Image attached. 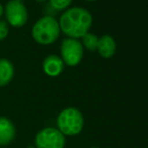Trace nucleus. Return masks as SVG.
I'll list each match as a JSON object with an SVG mask.
<instances>
[{"instance_id": "f8f14e48", "label": "nucleus", "mask_w": 148, "mask_h": 148, "mask_svg": "<svg viewBox=\"0 0 148 148\" xmlns=\"http://www.w3.org/2000/svg\"><path fill=\"white\" fill-rule=\"evenodd\" d=\"M49 2L53 8L58 10H62L66 9L72 3V0H49Z\"/></svg>"}, {"instance_id": "39448f33", "label": "nucleus", "mask_w": 148, "mask_h": 148, "mask_svg": "<svg viewBox=\"0 0 148 148\" xmlns=\"http://www.w3.org/2000/svg\"><path fill=\"white\" fill-rule=\"evenodd\" d=\"M66 144L64 135L55 128H45L40 130L35 137L37 148H64Z\"/></svg>"}, {"instance_id": "f03ea898", "label": "nucleus", "mask_w": 148, "mask_h": 148, "mask_svg": "<svg viewBox=\"0 0 148 148\" xmlns=\"http://www.w3.org/2000/svg\"><path fill=\"white\" fill-rule=\"evenodd\" d=\"M60 32V24L53 16H43L32 27V37L40 45H51L58 39Z\"/></svg>"}, {"instance_id": "0eeeda50", "label": "nucleus", "mask_w": 148, "mask_h": 148, "mask_svg": "<svg viewBox=\"0 0 148 148\" xmlns=\"http://www.w3.org/2000/svg\"><path fill=\"white\" fill-rule=\"evenodd\" d=\"M15 137V127L9 119L0 117V146L11 143Z\"/></svg>"}, {"instance_id": "7ed1b4c3", "label": "nucleus", "mask_w": 148, "mask_h": 148, "mask_svg": "<svg viewBox=\"0 0 148 148\" xmlns=\"http://www.w3.org/2000/svg\"><path fill=\"white\" fill-rule=\"evenodd\" d=\"M58 127L62 135L74 136L83 130L84 117L78 109L69 107L64 109L58 117Z\"/></svg>"}, {"instance_id": "9b49d317", "label": "nucleus", "mask_w": 148, "mask_h": 148, "mask_svg": "<svg viewBox=\"0 0 148 148\" xmlns=\"http://www.w3.org/2000/svg\"><path fill=\"white\" fill-rule=\"evenodd\" d=\"M83 43L88 49L89 51H96L98 49V42H99V37L97 35L93 34V33H86L84 36L82 37Z\"/></svg>"}, {"instance_id": "f257e3e1", "label": "nucleus", "mask_w": 148, "mask_h": 148, "mask_svg": "<svg viewBox=\"0 0 148 148\" xmlns=\"http://www.w3.org/2000/svg\"><path fill=\"white\" fill-rule=\"evenodd\" d=\"M91 13L85 8L73 7L68 9L60 19V28L71 38L83 37L92 26Z\"/></svg>"}, {"instance_id": "dca6fc26", "label": "nucleus", "mask_w": 148, "mask_h": 148, "mask_svg": "<svg viewBox=\"0 0 148 148\" xmlns=\"http://www.w3.org/2000/svg\"><path fill=\"white\" fill-rule=\"evenodd\" d=\"M87 1H95V0H87Z\"/></svg>"}, {"instance_id": "6e6552de", "label": "nucleus", "mask_w": 148, "mask_h": 148, "mask_svg": "<svg viewBox=\"0 0 148 148\" xmlns=\"http://www.w3.org/2000/svg\"><path fill=\"white\" fill-rule=\"evenodd\" d=\"M64 62L60 57L56 55H51L43 60L42 69L47 76L57 77L64 71Z\"/></svg>"}, {"instance_id": "20e7f679", "label": "nucleus", "mask_w": 148, "mask_h": 148, "mask_svg": "<svg viewBox=\"0 0 148 148\" xmlns=\"http://www.w3.org/2000/svg\"><path fill=\"white\" fill-rule=\"evenodd\" d=\"M62 60L64 64L70 66H75L80 64L84 55L83 45L78 39L66 38L62 40L60 47Z\"/></svg>"}, {"instance_id": "423d86ee", "label": "nucleus", "mask_w": 148, "mask_h": 148, "mask_svg": "<svg viewBox=\"0 0 148 148\" xmlns=\"http://www.w3.org/2000/svg\"><path fill=\"white\" fill-rule=\"evenodd\" d=\"M5 15L9 24L14 27L23 26L27 21V10L20 0H11L5 6Z\"/></svg>"}, {"instance_id": "4468645a", "label": "nucleus", "mask_w": 148, "mask_h": 148, "mask_svg": "<svg viewBox=\"0 0 148 148\" xmlns=\"http://www.w3.org/2000/svg\"><path fill=\"white\" fill-rule=\"evenodd\" d=\"M2 14H3V7H2V5L0 4V17L2 16Z\"/></svg>"}, {"instance_id": "f3484780", "label": "nucleus", "mask_w": 148, "mask_h": 148, "mask_svg": "<svg viewBox=\"0 0 148 148\" xmlns=\"http://www.w3.org/2000/svg\"><path fill=\"white\" fill-rule=\"evenodd\" d=\"M91 148H98V147H91Z\"/></svg>"}, {"instance_id": "1a4fd4ad", "label": "nucleus", "mask_w": 148, "mask_h": 148, "mask_svg": "<svg viewBox=\"0 0 148 148\" xmlns=\"http://www.w3.org/2000/svg\"><path fill=\"white\" fill-rule=\"evenodd\" d=\"M97 49L101 57L105 59H110L113 57L116 51V42L111 35H103L99 38Z\"/></svg>"}, {"instance_id": "ddd939ff", "label": "nucleus", "mask_w": 148, "mask_h": 148, "mask_svg": "<svg viewBox=\"0 0 148 148\" xmlns=\"http://www.w3.org/2000/svg\"><path fill=\"white\" fill-rule=\"evenodd\" d=\"M8 35V24L4 20H0V40H3Z\"/></svg>"}, {"instance_id": "9d476101", "label": "nucleus", "mask_w": 148, "mask_h": 148, "mask_svg": "<svg viewBox=\"0 0 148 148\" xmlns=\"http://www.w3.org/2000/svg\"><path fill=\"white\" fill-rule=\"evenodd\" d=\"M14 75L12 64L6 59H0V87L9 84Z\"/></svg>"}, {"instance_id": "2eb2a0df", "label": "nucleus", "mask_w": 148, "mask_h": 148, "mask_svg": "<svg viewBox=\"0 0 148 148\" xmlns=\"http://www.w3.org/2000/svg\"><path fill=\"white\" fill-rule=\"evenodd\" d=\"M35 1H38V2H45V1H47V0H35Z\"/></svg>"}]
</instances>
